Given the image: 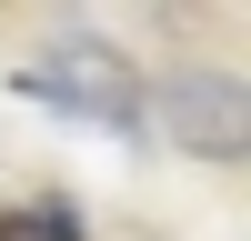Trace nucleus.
<instances>
[{
    "label": "nucleus",
    "instance_id": "f257e3e1",
    "mask_svg": "<svg viewBox=\"0 0 251 241\" xmlns=\"http://www.w3.org/2000/svg\"><path fill=\"white\" fill-rule=\"evenodd\" d=\"M20 91L50 100V111H71V120L141 131V71L111 50V40H50L40 60H20Z\"/></svg>",
    "mask_w": 251,
    "mask_h": 241
},
{
    "label": "nucleus",
    "instance_id": "f03ea898",
    "mask_svg": "<svg viewBox=\"0 0 251 241\" xmlns=\"http://www.w3.org/2000/svg\"><path fill=\"white\" fill-rule=\"evenodd\" d=\"M171 131L191 141L201 161H231L241 151V80L231 71H181L171 80Z\"/></svg>",
    "mask_w": 251,
    "mask_h": 241
},
{
    "label": "nucleus",
    "instance_id": "7ed1b4c3",
    "mask_svg": "<svg viewBox=\"0 0 251 241\" xmlns=\"http://www.w3.org/2000/svg\"><path fill=\"white\" fill-rule=\"evenodd\" d=\"M0 241H80V211L71 201H20V211L0 221Z\"/></svg>",
    "mask_w": 251,
    "mask_h": 241
}]
</instances>
